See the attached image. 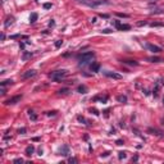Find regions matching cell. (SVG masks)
<instances>
[{
  "mask_svg": "<svg viewBox=\"0 0 164 164\" xmlns=\"http://www.w3.org/2000/svg\"><path fill=\"white\" fill-rule=\"evenodd\" d=\"M117 145H123V141L122 140H117Z\"/></svg>",
  "mask_w": 164,
  "mask_h": 164,
  "instance_id": "34",
  "label": "cell"
},
{
  "mask_svg": "<svg viewBox=\"0 0 164 164\" xmlns=\"http://www.w3.org/2000/svg\"><path fill=\"white\" fill-rule=\"evenodd\" d=\"M115 27L118 28V30H120V31H127V30H130L131 28V26L130 25H120L118 20L115 22Z\"/></svg>",
  "mask_w": 164,
  "mask_h": 164,
  "instance_id": "8",
  "label": "cell"
},
{
  "mask_svg": "<svg viewBox=\"0 0 164 164\" xmlns=\"http://www.w3.org/2000/svg\"><path fill=\"white\" fill-rule=\"evenodd\" d=\"M37 20V13H32L31 15H30V22L31 23H35Z\"/></svg>",
  "mask_w": 164,
  "mask_h": 164,
  "instance_id": "15",
  "label": "cell"
},
{
  "mask_svg": "<svg viewBox=\"0 0 164 164\" xmlns=\"http://www.w3.org/2000/svg\"><path fill=\"white\" fill-rule=\"evenodd\" d=\"M68 153H69V149H68V146H67V145L62 146V149H60V155L67 156V155H68Z\"/></svg>",
  "mask_w": 164,
  "mask_h": 164,
  "instance_id": "10",
  "label": "cell"
},
{
  "mask_svg": "<svg viewBox=\"0 0 164 164\" xmlns=\"http://www.w3.org/2000/svg\"><path fill=\"white\" fill-rule=\"evenodd\" d=\"M102 73H104V76H107V77H109V78H113V79H120V78H122V76H120L119 73H117V72L105 71V72H102Z\"/></svg>",
  "mask_w": 164,
  "mask_h": 164,
  "instance_id": "6",
  "label": "cell"
},
{
  "mask_svg": "<svg viewBox=\"0 0 164 164\" xmlns=\"http://www.w3.org/2000/svg\"><path fill=\"white\" fill-rule=\"evenodd\" d=\"M78 120H81V122H86L85 118H82V117H78Z\"/></svg>",
  "mask_w": 164,
  "mask_h": 164,
  "instance_id": "39",
  "label": "cell"
},
{
  "mask_svg": "<svg viewBox=\"0 0 164 164\" xmlns=\"http://www.w3.org/2000/svg\"><path fill=\"white\" fill-rule=\"evenodd\" d=\"M26 131H27L26 128H19V130H18V133H19V135H25Z\"/></svg>",
  "mask_w": 164,
  "mask_h": 164,
  "instance_id": "26",
  "label": "cell"
},
{
  "mask_svg": "<svg viewBox=\"0 0 164 164\" xmlns=\"http://www.w3.org/2000/svg\"><path fill=\"white\" fill-rule=\"evenodd\" d=\"M20 99H22V95L13 96V97H10V99H8L5 101V105H14V104H17L18 101H20Z\"/></svg>",
  "mask_w": 164,
  "mask_h": 164,
  "instance_id": "5",
  "label": "cell"
},
{
  "mask_svg": "<svg viewBox=\"0 0 164 164\" xmlns=\"http://www.w3.org/2000/svg\"><path fill=\"white\" fill-rule=\"evenodd\" d=\"M145 46H146L148 50H150V51L154 53V54H159V53L161 51V48H159V46H156V45H154V44H150V43H148Z\"/></svg>",
  "mask_w": 164,
  "mask_h": 164,
  "instance_id": "4",
  "label": "cell"
},
{
  "mask_svg": "<svg viewBox=\"0 0 164 164\" xmlns=\"http://www.w3.org/2000/svg\"><path fill=\"white\" fill-rule=\"evenodd\" d=\"M109 154H110V153H109V151H107V153H104V154H101V156H108Z\"/></svg>",
  "mask_w": 164,
  "mask_h": 164,
  "instance_id": "36",
  "label": "cell"
},
{
  "mask_svg": "<svg viewBox=\"0 0 164 164\" xmlns=\"http://www.w3.org/2000/svg\"><path fill=\"white\" fill-rule=\"evenodd\" d=\"M125 64H130V66H138V63L136 60H123Z\"/></svg>",
  "mask_w": 164,
  "mask_h": 164,
  "instance_id": "16",
  "label": "cell"
},
{
  "mask_svg": "<svg viewBox=\"0 0 164 164\" xmlns=\"http://www.w3.org/2000/svg\"><path fill=\"white\" fill-rule=\"evenodd\" d=\"M67 76H68V72H67L66 69L54 71V72H51V73L49 74V77H50L53 81H56V82H59V81H62V79H64Z\"/></svg>",
  "mask_w": 164,
  "mask_h": 164,
  "instance_id": "2",
  "label": "cell"
},
{
  "mask_svg": "<svg viewBox=\"0 0 164 164\" xmlns=\"http://www.w3.org/2000/svg\"><path fill=\"white\" fill-rule=\"evenodd\" d=\"M13 23H14V18H13V17H9V18L7 19V22H5L4 25H5V27L8 28V27H10Z\"/></svg>",
  "mask_w": 164,
  "mask_h": 164,
  "instance_id": "12",
  "label": "cell"
},
{
  "mask_svg": "<svg viewBox=\"0 0 164 164\" xmlns=\"http://www.w3.org/2000/svg\"><path fill=\"white\" fill-rule=\"evenodd\" d=\"M68 163H77V159H76V158H69V159H68Z\"/></svg>",
  "mask_w": 164,
  "mask_h": 164,
  "instance_id": "30",
  "label": "cell"
},
{
  "mask_svg": "<svg viewBox=\"0 0 164 164\" xmlns=\"http://www.w3.org/2000/svg\"><path fill=\"white\" fill-rule=\"evenodd\" d=\"M77 91H78L79 94H86V92H87V87H86V86H84V85H81V86H78Z\"/></svg>",
  "mask_w": 164,
  "mask_h": 164,
  "instance_id": "14",
  "label": "cell"
},
{
  "mask_svg": "<svg viewBox=\"0 0 164 164\" xmlns=\"http://www.w3.org/2000/svg\"><path fill=\"white\" fill-rule=\"evenodd\" d=\"M12 84H13V79H7V81H3L0 85H2V86H7V85H12Z\"/></svg>",
  "mask_w": 164,
  "mask_h": 164,
  "instance_id": "18",
  "label": "cell"
},
{
  "mask_svg": "<svg viewBox=\"0 0 164 164\" xmlns=\"http://www.w3.org/2000/svg\"><path fill=\"white\" fill-rule=\"evenodd\" d=\"M13 163H15V164H18V163H23V159H22V158H17V159L13 160Z\"/></svg>",
  "mask_w": 164,
  "mask_h": 164,
  "instance_id": "25",
  "label": "cell"
},
{
  "mask_svg": "<svg viewBox=\"0 0 164 164\" xmlns=\"http://www.w3.org/2000/svg\"><path fill=\"white\" fill-rule=\"evenodd\" d=\"M110 32H112V30H108V28L107 30H102V33H110Z\"/></svg>",
  "mask_w": 164,
  "mask_h": 164,
  "instance_id": "33",
  "label": "cell"
},
{
  "mask_svg": "<svg viewBox=\"0 0 164 164\" xmlns=\"http://www.w3.org/2000/svg\"><path fill=\"white\" fill-rule=\"evenodd\" d=\"M149 62H151V63H158V62H161L160 58H156V56H151V58H148Z\"/></svg>",
  "mask_w": 164,
  "mask_h": 164,
  "instance_id": "17",
  "label": "cell"
},
{
  "mask_svg": "<svg viewBox=\"0 0 164 164\" xmlns=\"http://www.w3.org/2000/svg\"><path fill=\"white\" fill-rule=\"evenodd\" d=\"M28 115H30V118H31L32 120H36V119H37V115H36L32 110H30V112H28Z\"/></svg>",
  "mask_w": 164,
  "mask_h": 164,
  "instance_id": "19",
  "label": "cell"
},
{
  "mask_svg": "<svg viewBox=\"0 0 164 164\" xmlns=\"http://www.w3.org/2000/svg\"><path fill=\"white\" fill-rule=\"evenodd\" d=\"M149 132H155V135H158V136L160 135V132L158 130H153V128H149Z\"/></svg>",
  "mask_w": 164,
  "mask_h": 164,
  "instance_id": "28",
  "label": "cell"
},
{
  "mask_svg": "<svg viewBox=\"0 0 164 164\" xmlns=\"http://www.w3.org/2000/svg\"><path fill=\"white\" fill-rule=\"evenodd\" d=\"M33 151H35V148H33V145H28V146L26 148V155L31 156V155L33 154Z\"/></svg>",
  "mask_w": 164,
  "mask_h": 164,
  "instance_id": "11",
  "label": "cell"
},
{
  "mask_svg": "<svg viewBox=\"0 0 164 164\" xmlns=\"http://www.w3.org/2000/svg\"><path fill=\"white\" fill-rule=\"evenodd\" d=\"M95 58V53L92 51H86L84 54H79L78 55V60H79V64H87Z\"/></svg>",
  "mask_w": 164,
  "mask_h": 164,
  "instance_id": "3",
  "label": "cell"
},
{
  "mask_svg": "<svg viewBox=\"0 0 164 164\" xmlns=\"http://www.w3.org/2000/svg\"><path fill=\"white\" fill-rule=\"evenodd\" d=\"M62 45H63V41H62V40H58L55 43V48H60Z\"/></svg>",
  "mask_w": 164,
  "mask_h": 164,
  "instance_id": "23",
  "label": "cell"
},
{
  "mask_svg": "<svg viewBox=\"0 0 164 164\" xmlns=\"http://www.w3.org/2000/svg\"><path fill=\"white\" fill-rule=\"evenodd\" d=\"M161 26H164V23H160V22H154V23H151V27H161Z\"/></svg>",
  "mask_w": 164,
  "mask_h": 164,
  "instance_id": "22",
  "label": "cell"
},
{
  "mask_svg": "<svg viewBox=\"0 0 164 164\" xmlns=\"http://www.w3.org/2000/svg\"><path fill=\"white\" fill-rule=\"evenodd\" d=\"M90 68H91L92 72H99V69H100V63H97V62H94Z\"/></svg>",
  "mask_w": 164,
  "mask_h": 164,
  "instance_id": "9",
  "label": "cell"
},
{
  "mask_svg": "<svg viewBox=\"0 0 164 164\" xmlns=\"http://www.w3.org/2000/svg\"><path fill=\"white\" fill-rule=\"evenodd\" d=\"M37 74V72L35 69H28L27 72H25L22 74V79H27V78H31V77H35Z\"/></svg>",
  "mask_w": 164,
  "mask_h": 164,
  "instance_id": "7",
  "label": "cell"
},
{
  "mask_svg": "<svg viewBox=\"0 0 164 164\" xmlns=\"http://www.w3.org/2000/svg\"><path fill=\"white\" fill-rule=\"evenodd\" d=\"M31 56H32V53H26V51H25L22 58H23V60H27V59H28V58H31Z\"/></svg>",
  "mask_w": 164,
  "mask_h": 164,
  "instance_id": "20",
  "label": "cell"
},
{
  "mask_svg": "<svg viewBox=\"0 0 164 164\" xmlns=\"http://www.w3.org/2000/svg\"><path fill=\"white\" fill-rule=\"evenodd\" d=\"M126 156H127V154H126L125 151H119V153H118V158H119V159H125Z\"/></svg>",
  "mask_w": 164,
  "mask_h": 164,
  "instance_id": "21",
  "label": "cell"
},
{
  "mask_svg": "<svg viewBox=\"0 0 164 164\" xmlns=\"http://www.w3.org/2000/svg\"><path fill=\"white\" fill-rule=\"evenodd\" d=\"M146 25H148L146 20H144V22H138V23H137V26H146Z\"/></svg>",
  "mask_w": 164,
  "mask_h": 164,
  "instance_id": "31",
  "label": "cell"
},
{
  "mask_svg": "<svg viewBox=\"0 0 164 164\" xmlns=\"http://www.w3.org/2000/svg\"><path fill=\"white\" fill-rule=\"evenodd\" d=\"M77 3L82 4V5H86L90 8H97L100 5H108L110 4L108 0H76Z\"/></svg>",
  "mask_w": 164,
  "mask_h": 164,
  "instance_id": "1",
  "label": "cell"
},
{
  "mask_svg": "<svg viewBox=\"0 0 164 164\" xmlns=\"http://www.w3.org/2000/svg\"><path fill=\"white\" fill-rule=\"evenodd\" d=\"M54 25H55V23H54V20L51 19V20H50V23H49V26H54Z\"/></svg>",
  "mask_w": 164,
  "mask_h": 164,
  "instance_id": "40",
  "label": "cell"
},
{
  "mask_svg": "<svg viewBox=\"0 0 164 164\" xmlns=\"http://www.w3.org/2000/svg\"><path fill=\"white\" fill-rule=\"evenodd\" d=\"M51 7H53L51 3H45V4H44V9H50Z\"/></svg>",
  "mask_w": 164,
  "mask_h": 164,
  "instance_id": "24",
  "label": "cell"
},
{
  "mask_svg": "<svg viewBox=\"0 0 164 164\" xmlns=\"http://www.w3.org/2000/svg\"><path fill=\"white\" fill-rule=\"evenodd\" d=\"M117 15H118V17H123V18H128V17H130L128 14H123V13H117Z\"/></svg>",
  "mask_w": 164,
  "mask_h": 164,
  "instance_id": "27",
  "label": "cell"
},
{
  "mask_svg": "<svg viewBox=\"0 0 164 164\" xmlns=\"http://www.w3.org/2000/svg\"><path fill=\"white\" fill-rule=\"evenodd\" d=\"M68 92V89H63V90H60L59 94H67Z\"/></svg>",
  "mask_w": 164,
  "mask_h": 164,
  "instance_id": "32",
  "label": "cell"
},
{
  "mask_svg": "<svg viewBox=\"0 0 164 164\" xmlns=\"http://www.w3.org/2000/svg\"><path fill=\"white\" fill-rule=\"evenodd\" d=\"M138 160V156L136 155V156H133V159H132V161H137Z\"/></svg>",
  "mask_w": 164,
  "mask_h": 164,
  "instance_id": "38",
  "label": "cell"
},
{
  "mask_svg": "<svg viewBox=\"0 0 164 164\" xmlns=\"http://www.w3.org/2000/svg\"><path fill=\"white\" fill-rule=\"evenodd\" d=\"M55 113H56V112H49L48 115H55Z\"/></svg>",
  "mask_w": 164,
  "mask_h": 164,
  "instance_id": "37",
  "label": "cell"
},
{
  "mask_svg": "<svg viewBox=\"0 0 164 164\" xmlns=\"http://www.w3.org/2000/svg\"><path fill=\"white\" fill-rule=\"evenodd\" d=\"M117 100H118L119 102H122V104H125V102H127V96L119 95V96H117Z\"/></svg>",
  "mask_w": 164,
  "mask_h": 164,
  "instance_id": "13",
  "label": "cell"
},
{
  "mask_svg": "<svg viewBox=\"0 0 164 164\" xmlns=\"http://www.w3.org/2000/svg\"><path fill=\"white\" fill-rule=\"evenodd\" d=\"M164 10H160V9H158V10H154V12H151V14H160V13H163Z\"/></svg>",
  "mask_w": 164,
  "mask_h": 164,
  "instance_id": "29",
  "label": "cell"
},
{
  "mask_svg": "<svg viewBox=\"0 0 164 164\" xmlns=\"http://www.w3.org/2000/svg\"><path fill=\"white\" fill-rule=\"evenodd\" d=\"M91 112H92L95 115H99V113H97V110H96V109H91Z\"/></svg>",
  "mask_w": 164,
  "mask_h": 164,
  "instance_id": "35",
  "label": "cell"
}]
</instances>
